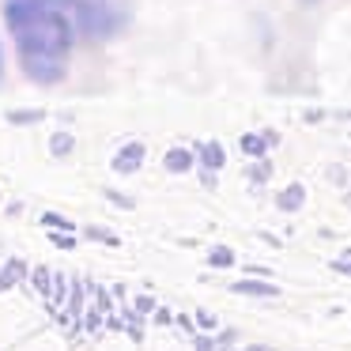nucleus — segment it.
<instances>
[{
	"label": "nucleus",
	"mask_w": 351,
	"mask_h": 351,
	"mask_svg": "<svg viewBox=\"0 0 351 351\" xmlns=\"http://www.w3.org/2000/svg\"><path fill=\"white\" fill-rule=\"evenodd\" d=\"M8 27L23 72L38 84H57L69 69L76 42V8L69 0H8Z\"/></svg>",
	"instance_id": "f257e3e1"
},
{
	"label": "nucleus",
	"mask_w": 351,
	"mask_h": 351,
	"mask_svg": "<svg viewBox=\"0 0 351 351\" xmlns=\"http://www.w3.org/2000/svg\"><path fill=\"white\" fill-rule=\"evenodd\" d=\"M234 291H242V295H265V298H276V287H272V283H257V280H242V283H234Z\"/></svg>",
	"instance_id": "f03ea898"
},
{
	"label": "nucleus",
	"mask_w": 351,
	"mask_h": 351,
	"mask_svg": "<svg viewBox=\"0 0 351 351\" xmlns=\"http://www.w3.org/2000/svg\"><path fill=\"white\" fill-rule=\"evenodd\" d=\"M140 155H144V152H140V147L132 144L129 152H125L121 159H117V170H132V167H136V162H140Z\"/></svg>",
	"instance_id": "7ed1b4c3"
},
{
	"label": "nucleus",
	"mask_w": 351,
	"mask_h": 351,
	"mask_svg": "<svg viewBox=\"0 0 351 351\" xmlns=\"http://www.w3.org/2000/svg\"><path fill=\"white\" fill-rule=\"evenodd\" d=\"M298 204H302V189H287L280 197V208H298Z\"/></svg>",
	"instance_id": "20e7f679"
},
{
	"label": "nucleus",
	"mask_w": 351,
	"mask_h": 351,
	"mask_svg": "<svg viewBox=\"0 0 351 351\" xmlns=\"http://www.w3.org/2000/svg\"><path fill=\"white\" fill-rule=\"evenodd\" d=\"M167 167H170V170H185V167H189V155H185V152L167 155Z\"/></svg>",
	"instance_id": "39448f33"
},
{
	"label": "nucleus",
	"mask_w": 351,
	"mask_h": 351,
	"mask_svg": "<svg viewBox=\"0 0 351 351\" xmlns=\"http://www.w3.org/2000/svg\"><path fill=\"white\" fill-rule=\"evenodd\" d=\"M212 265H234V253L219 245V250H212Z\"/></svg>",
	"instance_id": "423d86ee"
},
{
	"label": "nucleus",
	"mask_w": 351,
	"mask_h": 351,
	"mask_svg": "<svg viewBox=\"0 0 351 351\" xmlns=\"http://www.w3.org/2000/svg\"><path fill=\"white\" fill-rule=\"evenodd\" d=\"M204 159L212 162V167H219V162H223V152H219L215 144H208V147H204Z\"/></svg>",
	"instance_id": "0eeeda50"
},
{
	"label": "nucleus",
	"mask_w": 351,
	"mask_h": 351,
	"mask_svg": "<svg viewBox=\"0 0 351 351\" xmlns=\"http://www.w3.org/2000/svg\"><path fill=\"white\" fill-rule=\"evenodd\" d=\"M336 272H343V276H351V261H336Z\"/></svg>",
	"instance_id": "6e6552de"
},
{
	"label": "nucleus",
	"mask_w": 351,
	"mask_h": 351,
	"mask_svg": "<svg viewBox=\"0 0 351 351\" xmlns=\"http://www.w3.org/2000/svg\"><path fill=\"white\" fill-rule=\"evenodd\" d=\"M250 351H268V348H250Z\"/></svg>",
	"instance_id": "1a4fd4ad"
}]
</instances>
